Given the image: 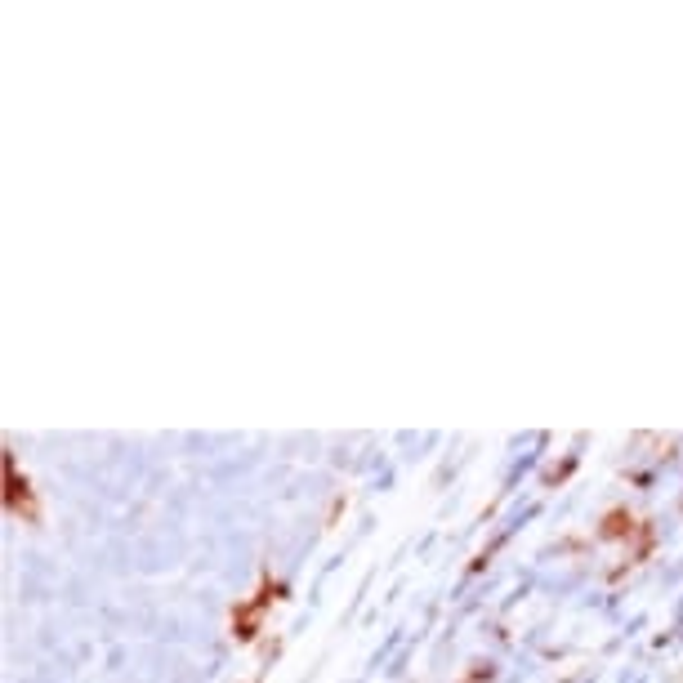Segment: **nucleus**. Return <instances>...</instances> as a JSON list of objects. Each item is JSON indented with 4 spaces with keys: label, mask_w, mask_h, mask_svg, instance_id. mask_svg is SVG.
Masks as SVG:
<instances>
[{
    "label": "nucleus",
    "mask_w": 683,
    "mask_h": 683,
    "mask_svg": "<svg viewBox=\"0 0 683 683\" xmlns=\"http://www.w3.org/2000/svg\"><path fill=\"white\" fill-rule=\"evenodd\" d=\"M273 594H282V590H273V585H264V590H259V594H250V603H246V608H237V617H233L237 639H250V634L259 630V621H264V612L273 608Z\"/></svg>",
    "instance_id": "f257e3e1"
},
{
    "label": "nucleus",
    "mask_w": 683,
    "mask_h": 683,
    "mask_svg": "<svg viewBox=\"0 0 683 683\" xmlns=\"http://www.w3.org/2000/svg\"><path fill=\"white\" fill-rule=\"evenodd\" d=\"M5 474H9V509H14L18 518H36L32 483H23V474H18V460H14V456L5 460Z\"/></svg>",
    "instance_id": "f03ea898"
}]
</instances>
